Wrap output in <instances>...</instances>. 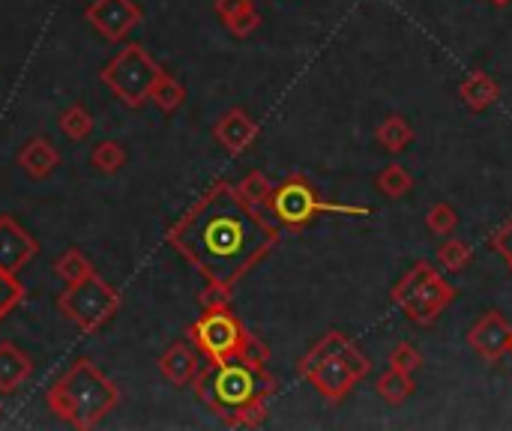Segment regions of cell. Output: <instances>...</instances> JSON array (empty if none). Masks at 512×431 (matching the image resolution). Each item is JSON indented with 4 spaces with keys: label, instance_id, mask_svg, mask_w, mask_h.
Instances as JSON below:
<instances>
[{
    "label": "cell",
    "instance_id": "cell-1",
    "mask_svg": "<svg viewBox=\"0 0 512 431\" xmlns=\"http://www.w3.org/2000/svg\"><path fill=\"white\" fill-rule=\"evenodd\" d=\"M168 240L180 249L210 285L234 288L279 240L276 225L237 186L219 180L207 195L171 228Z\"/></svg>",
    "mask_w": 512,
    "mask_h": 431
},
{
    "label": "cell",
    "instance_id": "cell-2",
    "mask_svg": "<svg viewBox=\"0 0 512 431\" xmlns=\"http://www.w3.org/2000/svg\"><path fill=\"white\" fill-rule=\"evenodd\" d=\"M198 399L216 411L228 426H261L267 420V399L276 393V378L267 372L264 354H240L210 360L192 381Z\"/></svg>",
    "mask_w": 512,
    "mask_h": 431
},
{
    "label": "cell",
    "instance_id": "cell-3",
    "mask_svg": "<svg viewBox=\"0 0 512 431\" xmlns=\"http://www.w3.org/2000/svg\"><path fill=\"white\" fill-rule=\"evenodd\" d=\"M117 399V387L90 360H78L45 396L48 408L75 429H93L114 411Z\"/></svg>",
    "mask_w": 512,
    "mask_h": 431
},
{
    "label": "cell",
    "instance_id": "cell-4",
    "mask_svg": "<svg viewBox=\"0 0 512 431\" xmlns=\"http://www.w3.org/2000/svg\"><path fill=\"white\" fill-rule=\"evenodd\" d=\"M372 363L360 348L339 330H330L318 345L297 363V375L306 378L327 402H342L369 375Z\"/></svg>",
    "mask_w": 512,
    "mask_h": 431
},
{
    "label": "cell",
    "instance_id": "cell-5",
    "mask_svg": "<svg viewBox=\"0 0 512 431\" xmlns=\"http://www.w3.org/2000/svg\"><path fill=\"white\" fill-rule=\"evenodd\" d=\"M456 297V285H450L429 261L414 264L393 288V303L420 327H432Z\"/></svg>",
    "mask_w": 512,
    "mask_h": 431
},
{
    "label": "cell",
    "instance_id": "cell-6",
    "mask_svg": "<svg viewBox=\"0 0 512 431\" xmlns=\"http://www.w3.org/2000/svg\"><path fill=\"white\" fill-rule=\"evenodd\" d=\"M264 210L270 213V219L288 231H300L306 228L318 213H345V216H369L366 207H345V204H327L321 201L318 189L303 177V174H291L288 180H282L279 186H273L270 201L264 204Z\"/></svg>",
    "mask_w": 512,
    "mask_h": 431
},
{
    "label": "cell",
    "instance_id": "cell-7",
    "mask_svg": "<svg viewBox=\"0 0 512 431\" xmlns=\"http://www.w3.org/2000/svg\"><path fill=\"white\" fill-rule=\"evenodd\" d=\"M192 342L207 360H228L240 354H267V348L246 333V327L231 315L228 306L204 309V315L192 324Z\"/></svg>",
    "mask_w": 512,
    "mask_h": 431
},
{
    "label": "cell",
    "instance_id": "cell-8",
    "mask_svg": "<svg viewBox=\"0 0 512 431\" xmlns=\"http://www.w3.org/2000/svg\"><path fill=\"white\" fill-rule=\"evenodd\" d=\"M159 75H162V69L141 45H126L102 69V81L132 108H138L144 99H150V90L159 81Z\"/></svg>",
    "mask_w": 512,
    "mask_h": 431
},
{
    "label": "cell",
    "instance_id": "cell-9",
    "mask_svg": "<svg viewBox=\"0 0 512 431\" xmlns=\"http://www.w3.org/2000/svg\"><path fill=\"white\" fill-rule=\"evenodd\" d=\"M57 306H60V312H63L69 321H75L81 330H99V327L108 324L111 315L120 309V294H117L111 285H105V282L93 273V276H87V279L69 285V288L63 291V297L57 300Z\"/></svg>",
    "mask_w": 512,
    "mask_h": 431
},
{
    "label": "cell",
    "instance_id": "cell-10",
    "mask_svg": "<svg viewBox=\"0 0 512 431\" xmlns=\"http://www.w3.org/2000/svg\"><path fill=\"white\" fill-rule=\"evenodd\" d=\"M468 345L486 360L498 363L512 351V324L501 312H486L468 333Z\"/></svg>",
    "mask_w": 512,
    "mask_h": 431
},
{
    "label": "cell",
    "instance_id": "cell-11",
    "mask_svg": "<svg viewBox=\"0 0 512 431\" xmlns=\"http://www.w3.org/2000/svg\"><path fill=\"white\" fill-rule=\"evenodd\" d=\"M84 15L105 39H123L141 21V9L132 0H96Z\"/></svg>",
    "mask_w": 512,
    "mask_h": 431
},
{
    "label": "cell",
    "instance_id": "cell-12",
    "mask_svg": "<svg viewBox=\"0 0 512 431\" xmlns=\"http://www.w3.org/2000/svg\"><path fill=\"white\" fill-rule=\"evenodd\" d=\"M36 249V240L12 216H0V270L18 273L36 255Z\"/></svg>",
    "mask_w": 512,
    "mask_h": 431
},
{
    "label": "cell",
    "instance_id": "cell-13",
    "mask_svg": "<svg viewBox=\"0 0 512 431\" xmlns=\"http://www.w3.org/2000/svg\"><path fill=\"white\" fill-rule=\"evenodd\" d=\"M213 138L228 150V153H246L255 138H258V123L243 111V108H231L228 114H222V120L213 126Z\"/></svg>",
    "mask_w": 512,
    "mask_h": 431
},
{
    "label": "cell",
    "instance_id": "cell-14",
    "mask_svg": "<svg viewBox=\"0 0 512 431\" xmlns=\"http://www.w3.org/2000/svg\"><path fill=\"white\" fill-rule=\"evenodd\" d=\"M159 369H162V378L174 387H189L198 372H201V351L186 345V342H177L171 345L162 360H159Z\"/></svg>",
    "mask_w": 512,
    "mask_h": 431
},
{
    "label": "cell",
    "instance_id": "cell-15",
    "mask_svg": "<svg viewBox=\"0 0 512 431\" xmlns=\"http://www.w3.org/2000/svg\"><path fill=\"white\" fill-rule=\"evenodd\" d=\"M459 99H462V105H465L468 111L480 114V111L492 108V105L501 99V84H498L489 72L474 69V72L462 81V87H459Z\"/></svg>",
    "mask_w": 512,
    "mask_h": 431
},
{
    "label": "cell",
    "instance_id": "cell-16",
    "mask_svg": "<svg viewBox=\"0 0 512 431\" xmlns=\"http://www.w3.org/2000/svg\"><path fill=\"white\" fill-rule=\"evenodd\" d=\"M18 165L24 168V174L27 177H48L57 165H60V153H57V147L48 141V138H30L27 144H24V150L18 153Z\"/></svg>",
    "mask_w": 512,
    "mask_h": 431
},
{
    "label": "cell",
    "instance_id": "cell-17",
    "mask_svg": "<svg viewBox=\"0 0 512 431\" xmlns=\"http://www.w3.org/2000/svg\"><path fill=\"white\" fill-rule=\"evenodd\" d=\"M33 366L27 354H21L15 345H0V393L18 390L30 378Z\"/></svg>",
    "mask_w": 512,
    "mask_h": 431
},
{
    "label": "cell",
    "instance_id": "cell-18",
    "mask_svg": "<svg viewBox=\"0 0 512 431\" xmlns=\"http://www.w3.org/2000/svg\"><path fill=\"white\" fill-rule=\"evenodd\" d=\"M375 390H378V396L387 402V405H405L411 396H414V390H417V384H414V375H408V372H399V369H387L378 381H375Z\"/></svg>",
    "mask_w": 512,
    "mask_h": 431
},
{
    "label": "cell",
    "instance_id": "cell-19",
    "mask_svg": "<svg viewBox=\"0 0 512 431\" xmlns=\"http://www.w3.org/2000/svg\"><path fill=\"white\" fill-rule=\"evenodd\" d=\"M375 138H378V144H381L387 153H402V150H408V144L414 141V129H411V123H408L405 117L393 114V117H387V120L375 129Z\"/></svg>",
    "mask_w": 512,
    "mask_h": 431
},
{
    "label": "cell",
    "instance_id": "cell-20",
    "mask_svg": "<svg viewBox=\"0 0 512 431\" xmlns=\"http://www.w3.org/2000/svg\"><path fill=\"white\" fill-rule=\"evenodd\" d=\"M378 189H381V195H387V198H405L411 189H414V177H411V171L405 168V165H387V168H381V174H378Z\"/></svg>",
    "mask_w": 512,
    "mask_h": 431
},
{
    "label": "cell",
    "instance_id": "cell-21",
    "mask_svg": "<svg viewBox=\"0 0 512 431\" xmlns=\"http://www.w3.org/2000/svg\"><path fill=\"white\" fill-rule=\"evenodd\" d=\"M150 99L162 108V111H177L180 105H183V99H186V90H183V84L174 78V75H159V81L153 84V90H150Z\"/></svg>",
    "mask_w": 512,
    "mask_h": 431
},
{
    "label": "cell",
    "instance_id": "cell-22",
    "mask_svg": "<svg viewBox=\"0 0 512 431\" xmlns=\"http://www.w3.org/2000/svg\"><path fill=\"white\" fill-rule=\"evenodd\" d=\"M54 270H57V276H60L66 285H75V282H81V279L93 276L90 261H87V258H84V252H78V249H66V252L54 261Z\"/></svg>",
    "mask_w": 512,
    "mask_h": 431
},
{
    "label": "cell",
    "instance_id": "cell-23",
    "mask_svg": "<svg viewBox=\"0 0 512 431\" xmlns=\"http://www.w3.org/2000/svg\"><path fill=\"white\" fill-rule=\"evenodd\" d=\"M237 192H240V198H243L246 204H252V207H258V210H264V204L270 201L273 183H270L261 171H252V174H246V177L240 180Z\"/></svg>",
    "mask_w": 512,
    "mask_h": 431
},
{
    "label": "cell",
    "instance_id": "cell-24",
    "mask_svg": "<svg viewBox=\"0 0 512 431\" xmlns=\"http://www.w3.org/2000/svg\"><path fill=\"white\" fill-rule=\"evenodd\" d=\"M471 258H474L471 246H468L465 240H459V237H450V240L438 249V261H441V267H444L447 273H462V270L471 264Z\"/></svg>",
    "mask_w": 512,
    "mask_h": 431
},
{
    "label": "cell",
    "instance_id": "cell-25",
    "mask_svg": "<svg viewBox=\"0 0 512 431\" xmlns=\"http://www.w3.org/2000/svg\"><path fill=\"white\" fill-rule=\"evenodd\" d=\"M60 132L72 141H84L93 132V117L87 114V108L72 105L60 114Z\"/></svg>",
    "mask_w": 512,
    "mask_h": 431
},
{
    "label": "cell",
    "instance_id": "cell-26",
    "mask_svg": "<svg viewBox=\"0 0 512 431\" xmlns=\"http://www.w3.org/2000/svg\"><path fill=\"white\" fill-rule=\"evenodd\" d=\"M90 162H93V168H99L102 174H114V171H120V168L126 165V150H123L117 141H102V144L93 150Z\"/></svg>",
    "mask_w": 512,
    "mask_h": 431
},
{
    "label": "cell",
    "instance_id": "cell-27",
    "mask_svg": "<svg viewBox=\"0 0 512 431\" xmlns=\"http://www.w3.org/2000/svg\"><path fill=\"white\" fill-rule=\"evenodd\" d=\"M426 225H429V231H435L438 237H450L456 228H459V213L450 207V204H435L429 213H426Z\"/></svg>",
    "mask_w": 512,
    "mask_h": 431
},
{
    "label": "cell",
    "instance_id": "cell-28",
    "mask_svg": "<svg viewBox=\"0 0 512 431\" xmlns=\"http://www.w3.org/2000/svg\"><path fill=\"white\" fill-rule=\"evenodd\" d=\"M390 366L399 369V372L414 375V372L423 369V354H420L411 342H402V345H396V348L390 351Z\"/></svg>",
    "mask_w": 512,
    "mask_h": 431
},
{
    "label": "cell",
    "instance_id": "cell-29",
    "mask_svg": "<svg viewBox=\"0 0 512 431\" xmlns=\"http://www.w3.org/2000/svg\"><path fill=\"white\" fill-rule=\"evenodd\" d=\"M225 24H228V30H231L234 36L243 39V36H252V33L261 27V15H258V9H255V3H252V6H246V9H240L237 15H231Z\"/></svg>",
    "mask_w": 512,
    "mask_h": 431
},
{
    "label": "cell",
    "instance_id": "cell-30",
    "mask_svg": "<svg viewBox=\"0 0 512 431\" xmlns=\"http://www.w3.org/2000/svg\"><path fill=\"white\" fill-rule=\"evenodd\" d=\"M21 285L15 282V273H6V270H0V321L6 318V312L12 309V306H18V300H21Z\"/></svg>",
    "mask_w": 512,
    "mask_h": 431
},
{
    "label": "cell",
    "instance_id": "cell-31",
    "mask_svg": "<svg viewBox=\"0 0 512 431\" xmlns=\"http://www.w3.org/2000/svg\"><path fill=\"white\" fill-rule=\"evenodd\" d=\"M201 309H219V306H228L231 303V288H222V285H207L198 297Z\"/></svg>",
    "mask_w": 512,
    "mask_h": 431
},
{
    "label": "cell",
    "instance_id": "cell-32",
    "mask_svg": "<svg viewBox=\"0 0 512 431\" xmlns=\"http://www.w3.org/2000/svg\"><path fill=\"white\" fill-rule=\"evenodd\" d=\"M507 264L512 267V219L507 225H501L498 231H495V237H492V243H489Z\"/></svg>",
    "mask_w": 512,
    "mask_h": 431
},
{
    "label": "cell",
    "instance_id": "cell-33",
    "mask_svg": "<svg viewBox=\"0 0 512 431\" xmlns=\"http://www.w3.org/2000/svg\"><path fill=\"white\" fill-rule=\"evenodd\" d=\"M246 6H252V0H216V3H213V9H216V15H219L222 21H228L231 15H237V12L246 9Z\"/></svg>",
    "mask_w": 512,
    "mask_h": 431
},
{
    "label": "cell",
    "instance_id": "cell-34",
    "mask_svg": "<svg viewBox=\"0 0 512 431\" xmlns=\"http://www.w3.org/2000/svg\"><path fill=\"white\" fill-rule=\"evenodd\" d=\"M492 3H495V6H507L510 0H492Z\"/></svg>",
    "mask_w": 512,
    "mask_h": 431
},
{
    "label": "cell",
    "instance_id": "cell-35",
    "mask_svg": "<svg viewBox=\"0 0 512 431\" xmlns=\"http://www.w3.org/2000/svg\"><path fill=\"white\" fill-rule=\"evenodd\" d=\"M510 354H512V351H510Z\"/></svg>",
    "mask_w": 512,
    "mask_h": 431
}]
</instances>
